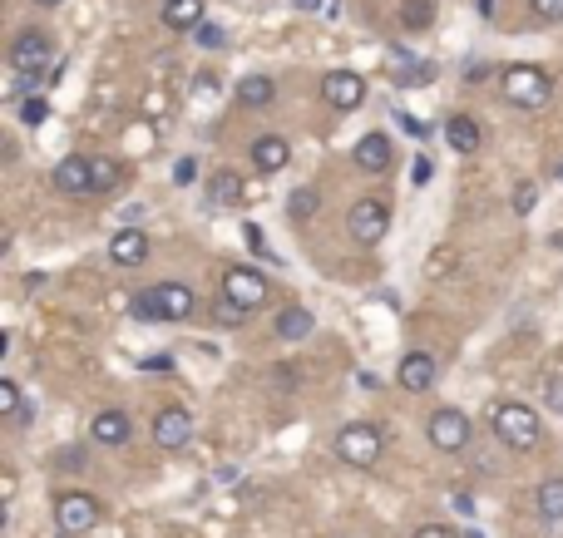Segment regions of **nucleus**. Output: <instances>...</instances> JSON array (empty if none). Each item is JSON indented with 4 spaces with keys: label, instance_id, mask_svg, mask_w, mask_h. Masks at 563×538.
<instances>
[{
    "label": "nucleus",
    "instance_id": "nucleus-28",
    "mask_svg": "<svg viewBox=\"0 0 563 538\" xmlns=\"http://www.w3.org/2000/svg\"><path fill=\"white\" fill-rule=\"evenodd\" d=\"M193 40H198L203 50H223V45H228V30H223V25H213V20H203V25L193 30Z\"/></svg>",
    "mask_w": 563,
    "mask_h": 538
},
{
    "label": "nucleus",
    "instance_id": "nucleus-27",
    "mask_svg": "<svg viewBox=\"0 0 563 538\" xmlns=\"http://www.w3.org/2000/svg\"><path fill=\"white\" fill-rule=\"evenodd\" d=\"M401 20L410 30H425L430 20H435V0H405L401 5Z\"/></svg>",
    "mask_w": 563,
    "mask_h": 538
},
{
    "label": "nucleus",
    "instance_id": "nucleus-22",
    "mask_svg": "<svg viewBox=\"0 0 563 538\" xmlns=\"http://www.w3.org/2000/svg\"><path fill=\"white\" fill-rule=\"evenodd\" d=\"M163 25L168 30H198L203 25V0H163Z\"/></svg>",
    "mask_w": 563,
    "mask_h": 538
},
{
    "label": "nucleus",
    "instance_id": "nucleus-14",
    "mask_svg": "<svg viewBox=\"0 0 563 538\" xmlns=\"http://www.w3.org/2000/svg\"><path fill=\"white\" fill-rule=\"evenodd\" d=\"M129 415L124 410H99L94 420H89V440L94 445H109V450H119V445H129Z\"/></svg>",
    "mask_w": 563,
    "mask_h": 538
},
{
    "label": "nucleus",
    "instance_id": "nucleus-31",
    "mask_svg": "<svg viewBox=\"0 0 563 538\" xmlns=\"http://www.w3.org/2000/svg\"><path fill=\"white\" fill-rule=\"evenodd\" d=\"M218 321H223V326H242V321H247V307H238V302L223 297V302H218Z\"/></svg>",
    "mask_w": 563,
    "mask_h": 538
},
{
    "label": "nucleus",
    "instance_id": "nucleus-11",
    "mask_svg": "<svg viewBox=\"0 0 563 538\" xmlns=\"http://www.w3.org/2000/svg\"><path fill=\"white\" fill-rule=\"evenodd\" d=\"M193 440V415L183 405H163L154 410V445L159 450H183Z\"/></svg>",
    "mask_w": 563,
    "mask_h": 538
},
{
    "label": "nucleus",
    "instance_id": "nucleus-1",
    "mask_svg": "<svg viewBox=\"0 0 563 538\" xmlns=\"http://www.w3.org/2000/svg\"><path fill=\"white\" fill-rule=\"evenodd\" d=\"M489 425H494V440H499L504 450H514V455H529V450H539V440H544V420H539V410L524 405V400H499Z\"/></svg>",
    "mask_w": 563,
    "mask_h": 538
},
{
    "label": "nucleus",
    "instance_id": "nucleus-33",
    "mask_svg": "<svg viewBox=\"0 0 563 538\" xmlns=\"http://www.w3.org/2000/svg\"><path fill=\"white\" fill-rule=\"evenodd\" d=\"M529 10L539 20H563V0H529Z\"/></svg>",
    "mask_w": 563,
    "mask_h": 538
},
{
    "label": "nucleus",
    "instance_id": "nucleus-36",
    "mask_svg": "<svg viewBox=\"0 0 563 538\" xmlns=\"http://www.w3.org/2000/svg\"><path fill=\"white\" fill-rule=\"evenodd\" d=\"M410 538H460V534H455L450 524H425V529H415Z\"/></svg>",
    "mask_w": 563,
    "mask_h": 538
},
{
    "label": "nucleus",
    "instance_id": "nucleus-23",
    "mask_svg": "<svg viewBox=\"0 0 563 538\" xmlns=\"http://www.w3.org/2000/svg\"><path fill=\"white\" fill-rule=\"evenodd\" d=\"M430 75H435V65H420V60H410L405 50H396V55H391V79H396V84H405V89L430 84Z\"/></svg>",
    "mask_w": 563,
    "mask_h": 538
},
{
    "label": "nucleus",
    "instance_id": "nucleus-34",
    "mask_svg": "<svg viewBox=\"0 0 563 538\" xmlns=\"http://www.w3.org/2000/svg\"><path fill=\"white\" fill-rule=\"evenodd\" d=\"M534 198H539V188H534V183H519V188H514V213H529Z\"/></svg>",
    "mask_w": 563,
    "mask_h": 538
},
{
    "label": "nucleus",
    "instance_id": "nucleus-3",
    "mask_svg": "<svg viewBox=\"0 0 563 538\" xmlns=\"http://www.w3.org/2000/svg\"><path fill=\"white\" fill-rule=\"evenodd\" d=\"M381 455H386V440H381V430H376V425L351 420V425H341V430H336V460L346 464V469H376Z\"/></svg>",
    "mask_w": 563,
    "mask_h": 538
},
{
    "label": "nucleus",
    "instance_id": "nucleus-29",
    "mask_svg": "<svg viewBox=\"0 0 563 538\" xmlns=\"http://www.w3.org/2000/svg\"><path fill=\"white\" fill-rule=\"evenodd\" d=\"M119 183V163L114 158H94V193H109Z\"/></svg>",
    "mask_w": 563,
    "mask_h": 538
},
{
    "label": "nucleus",
    "instance_id": "nucleus-20",
    "mask_svg": "<svg viewBox=\"0 0 563 538\" xmlns=\"http://www.w3.org/2000/svg\"><path fill=\"white\" fill-rule=\"evenodd\" d=\"M277 99V79L272 75H242L238 79V104L242 109H262Z\"/></svg>",
    "mask_w": 563,
    "mask_h": 538
},
{
    "label": "nucleus",
    "instance_id": "nucleus-19",
    "mask_svg": "<svg viewBox=\"0 0 563 538\" xmlns=\"http://www.w3.org/2000/svg\"><path fill=\"white\" fill-rule=\"evenodd\" d=\"M445 139H450V149L455 154H475L480 149V124L470 119V114H450V124H445Z\"/></svg>",
    "mask_w": 563,
    "mask_h": 538
},
{
    "label": "nucleus",
    "instance_id": "nucleus-30",
    "mask_svg": "<svg viewBox=\"0 0 563 538\" xmlns=\"http://www.w3.org/2000/svg\"><path fill=\"white\" fill-rule=\"evenodd\" d=\"M544 405L563 415V376H544Z\"/></svg>",
    "mask_w": 563,
    "mask_h": 538
},
{
    "label": "nucleus",
    "instance_id": "nucleus-8",
    "mask_svg": "<svg viewBox=\"0 0 563 538\" xmlns=\"http://www.w3.org/2000/svg\"><path fill=\"white\" fill-rule=\"evenodd\" d=\"M50 60H55V45H50V35L45 30H20L15 40H10V65L20 70V75H45L50 70Z\"/></svg>",
    "mask_w": 563,
    "mask_h": 538
},
{
    "label": "nucleus",
    "instance_id": "nucleus-17",
    "mask_svg": "<svg viewBox=\"0 0 563 538\" xmlns=\"http://www.w3.org/2000/svg\"><path fill=\"white\" fill-rule=\"evenodd\" d=\"M534 514L544 519V524H563V474H549V479H539V489H534Z\"/></svg>",
    "mask_w": 563,
    "mask_h": 538
},
{
    "label": "nucleus",
    "instance_id": "nucleus-9",
    "mask_svg": "<svg viewBox=\"0 0 563 538\" xmlns=\"http://www.w3.org/2000/svg\"><path fill=\"white\" fill-rule=\"evenodd\" d=\"M50 183H55V193H65V198H94V154L60 158L55 173H50Z\"/></svg>",
    "mask_w": 563,
    "mask_h": 538
},
{
    "label": "nucleus",
    "instance_id": "nucleus-26",
    "mask_svg": "<svg viewBox=\"0 0 563 538\" xmlns=\"http://www.w3.org/2000/svg\"><path fill=\"white\" fill-rule=\"evenodd\" d=\"M15 114H20V124H25V129H40V124L50 119V99H45V94H30V99H20V109H15Z\"/></svg>",
    "mask_w": 563,
    "mask_h": 538
},
{
    "label": "nucleus",
    "instance_id": "nucleus-24",
    "mask_svg": "<svg viewBox=\"0 0 563 538\" xmlns=\"http://www.w3.org/2000/svg\"><path fill=\"white\" fill-rule=\"evenodd\" d=\"M208 198H213V208H238V203H242V178L233 173V168L213 173V183H208Z\"/></svg>",
    "mask_w": 563,
    "mask_h": 538
},
{
    "label": "nucleus",
    "instance_id": "nucleus-16",
    "mask_svg": "<svg viewBox=\"0 0 563 538\" xmlns=\"http://www.w3.org/2000/svg\"><path fill=\"white\" fill-rule=\"evenodd\" d=\"M109 257L119 262V267H139L144 257H149V232L144 228H119L109 237Z\"/></svg>",
    "mask_w": 563,
    "mask_h": 538
},
{
    "label": "nucleus",
    "instance_id": "nucleus-2",
    "mask_svg": "<svg viewBox=\"0 0 563 538\" xmlns=\"http://www.w3.org/2000/svg\"><path fill=\"white\" fill-rule=\"evenodd\" d=\"M129 307H134L139 321H188L198 302H193V292L183 282H159V287H144Z\"/></svg>",
    "mask_w": 563,
    "mask_h": 538
},
{
    "label": "nucleus",
    "instance_id": "nucleus-12",
    "mask_svg": "<svg viewBox=\"0 0 563 538\" xmlns=\"http://www.w3.org/2000/svg\"><path fill=\"white\" fill-rule=\"evenodd\" d=\"M322 99L331 109H356L366 99V79L356 75V70H331L322 79Z\"/></svg>",
    "mask_w": 563,
    "mask_h": 538
},
{
    "label": "nucleus",
    "instance_id": "nucleus-7",
    "mask_svg": "<svg viewBox=\"0 0 563 538\" xmlns=\"http://www.w3.org/2000/svg\"><path fill=\"white\" fill-rule=\"evenodd\" d=\"M346 232H351L361 247H376V242L391 232V213H386V203H381V198H356V203H351V213H346Z\"/></svg>",
    "mask_w": 563,
    "mask_h": 538
},
{
    "label": "nucleus",
    "instance_id": "nucleus-13",
    "mask_svg": "<svg viewBox=\"0 0 563 538\" xmlns=\"http://www.w3.org/2000/svg\"><path fill=\"white\" fill-rule=\"evenodd\" d=\"M396 381H401V390H410V395L435 390V381H440V366H435V356L410 351V356H401V366H396Z\"/></svg>",
    "mask_w": 563,
    "mask_h": 538
},
{
    "label": "nucleus",
    "instance_id": "nucleus-21",
    "mask_svg": "<svg viewBox=\"0 0 563 538\" xmlns=\"http://www.w3.org/2000/svg\"><path fill=\"white\" fill-rule=\"evenodd\" d=\"M317 331V316L307 307H287V311H277V336L282 341H307Z\"/></svg>",
    "mask_w": 563,
    "mask_h": 538
},
{
    "label": "nucleus",
    "instance_id": "nucleus-25",
    "mask_svg": "<svg viewBox=\"0 0 563 538\" xmlns=\"http://www.w3.org/2000/svg\"><path fill=\"white\" fill-rule=\"evenodd\" d=\"M0 415H5L10 425H30V410H25L20 385H15V381H0Z\"/></svg>",
    "mask_w": 563,
    "mask_h": 538
},
{
    "label": "nucleus",
    "instance_id": "nucleus-38",
    "mask_svg": "<svg viewBox=\"0 0 563 538\" xmlns=\"http://www.w3.org/2000/svg\"><path fill=\"white\" fill-rule=\"evenodd\" d=\"M297 10H326V0H297Z\"/></svg>",
    "mask_w": 563,
    "mask_h": 538
},
{
    "label": "nucleus",
    "instance_id": "nucleus-5",
    "mask_svg": "<svg viewBox=\"0 0 563 538\" xmlns=\"http://www.w3.org/2000/svg\"><path fill=\"white\" fill-rule=\"evenodd\" d=\"M554 94V79L544 75L539 65H509L504 70V99L519 109H544Z\"/></svg>",
    "mask_w": 563,
    "mask_h": 538
},
{
    "label": "nucleus",
    "instance_id": "nucleus-6",
    "mask_svg": "<svg viewBox=\"0 0 563 538\" xmlns=\"http://www.w3.org/2000/svg\"><path fill=\"white\" fill-rule=\"evenodd\" d=\"M99 519H104V504L94 494H60L55 499V524L65 538H84Z\"/></svg>",
    "mask_w": 563,
    "mask_h": 538
},
{
    "label": "nucleus",
    "instance_id": "nucleus-18",
    "mask_svg": "<svg viewBox=\"0 0 563 538\" xmlns=\"http://www.w3.org/2000/svg\"><path fill=\"white\" fill-rule=\"evenodd\" d=\"M287 158H292V149H287V139H277V134H262V139L252 144V168H257V173H277V168H287Z\"/></svg>",
    "mask_w": 563,
    "mask_h": 538
},
{
    "label": "nucleus",
    "instance_id": "nucleus-4",
    "mask_svg": "<svg viewBox=\"0 0 563 538\" xmlns=\"http://www.w3.org/2000/svg\"><path fill=\"white\" fill-rule=\"evenodd\" d=\"M425 435H430V445H435L440 455H460V450H470V440H475V425H470V415H465V410H455V405H440V410L425 420Z\"/></svg>",
    "mask_w": 563,
    "mask_h": 538
},
{
    "label": "nucleus",
    "instance_id": "nucleus-15",
    "mask_svg": "<svg viewBox=\"0 0 563 538\" xmlns=\"http://www.w3.org/2000/svg\"><path fill=\"white\" fill-rule=\"evenodd\" d=\"M356 168H366V173H386L391 163H396V144L386 139V134H366V139H356Z\"/></svg>",
    "mask_w": 563,
    "mask_h": 538
},
{
    "label": "nucleus",
    "instance_id": "nucleus-35",
    "mask_svg": "<svg viewBox=\"0 0 563 538\" xmlns=\"http://www.w3.org/2000/svg\"><path fill=\"white\" fill-rule=\"evenodd\" d=\"M455 262V252L450 247H440V252H430V277H445V267Z\"/></svg>",
    "mask_w": 563,
    "mask_h": 538
},
{
    "label": "nucleus",
    "instance_id": "nucleus-39",
    "mask_svg": "<svg viewBox=\"0 0 563 538\" xmlns=\"http://www.w3.org/2000/svg\"><path fill=\"white\" fill-rule=\"evenodd\" d=\"M35 5H60V0H35Z\"/></svg>",
    "mask_w": 563,
    "mask_h": 538
},
{
    "label": "nucleus",
    "instance_id": "nucleus-10",
    "mask_svg": "<svg viewBox=\"0 0 563 538\" xmlns=\"http://www.w3.org/2000/svg\"><path fill=\"white\" fill-rule=\"evenodd\" d=\"M223 297L228 302H238V307H262L267 302V277L257 272V267H228L223 272Z\"/></svg>",
    "mask_w": 563,
    "mask_h": 538
},
{
    "label": "nucleus",
    "instance_id": "nucleus-32",
    "mask_svg": "<svg viewBox=\"0 0 563 538\" xmlns=\"http://www.w3.org/2000/svg\"><path fill=\"white\" fill-rule=\"evenodd\" d=\"M312 208H317V193H312V188H297V193H292V213H297V218H312Z\"/></svg>",
    "mask_w": 563,
    "mask_h": 538
},
{
    "label": "nucleus",
    "instance_id": "nucleus-37",
    "mask_svg": "<svg viewBox=\"0 0 563 538\" xmlns=\"http://www.w3.org/2000/svg\"><path fill=\"white\" fill-rule=\"evenodd\" d=\"M173 178H178V183H188V178H193V158H178V168H173Z\"/></svg>",
    "mask_w": 563,
    "mask_h": 538
}]
</instances>
